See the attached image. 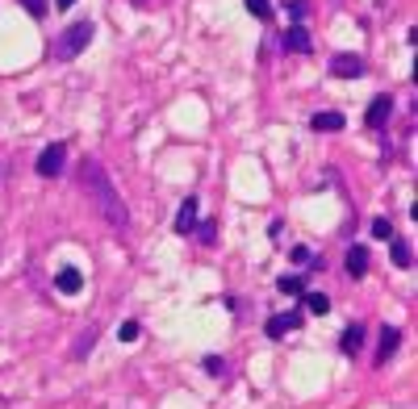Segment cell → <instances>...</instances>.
Wrapping results in <instances>:
<instances>
[{"instance_id": "cell-20", "label": "cell", "mask_w": 418, "mask_h": 409, "mask_svg": "<svg viewBox=\"0 0 418 409\" xmlns=\"http://www.w3.org/2000/svg\"><path fill=\"white\" fill-rule=\"evenodd\" d=\"M139 321H122V326H117V338H122V343H134V338H139Z\"/></svg>"}, {"instance_id": "cell-11", "label": "cell", "mask_w": 418, "mask_h": 409, "mask_svg": "<svg viewBox=\"0 0 418 409\" xmlns=\"http://www.w3.org/2000/svg\"><path fill=\"white\" fill-rule=\"evenodd\" d=\"M397 343H402V334H397L393 326H385V330H381V351H376V364H389V355L397 351Z\"/></svg>"}, {"instance_id": "cell-23", "label": "cell", "mask_w": 418, "mask_h": 409, "mask_svg": "<svg viewBox=\"0 0 418 409\" xmlns=\"http://www.w3.org/2000/svg\"><path fill=\"white\" fill-rule=\"evenodd\" d=\"M96 338V330H84V334H80V343H76V355H84V351H88V343H93Z\"/></svg>"}, {"instance_id": "cell-6", "label": "cell", "mask_w": 418, "mask_h": 409, "mask_svg": "<svg viewBox=\"0 0 418 409\" xmlns=\"http://www.w3.org/2000/svg\"><path fill=\"white\" fill-rule=\"evenodd\" d=\"M197 222H201V201H197V196H188L185 205H180V213H176V230H180V234H192Z\"/></svg>"}, {"instance_id": "cell-17", "label": "cell", "mask_w": 418, "mask_h": 409, "mask_svg": "<svg viewBox=\"0 0 418 409\" xmlns=\"http://www.w3.org/2000/svg\"><path fill=\"white\" fill-rule=\"evenodd\" d=\"M243 4H247V13H251V17H260V21H268V17H272V0H243Z\"/></svg>"}, {"instance_id": "cell-13", "label": "cell", "mask_w": 418, "mask_h": 409, "mask_svg": "<svg viewBox=\"0 0 418 409\" xmlns=\"http://www.w3.org/2000/svg\"><path fill=\"white\" fill-rule=\"evenodd\" d=\"M360 347H364V326H347L343 330V355H360Z\"/></svg>"}, {"instance_id": "cell-2", "label": "cell", "mask_w": 418, "mask_h": 409, "mask_svg": "<svg viewBox=\"0 0 418 409\" xmlns=\"http://www.w3.org/2000/svg\"><path fill=\"white\" fill-rule=\"evenodd\" d=\"M96 38V30H93V21H76V25H67L63 30V38L54 42V59L59 63H67V59H76V54H84V46Z\"/></svg>"}, {"instance_id": "cell-3", "label": "cell", "mask_w": 418, "mask_h": 409, "mask_svg": "<svg viewBox=\"0 0 418 409\" xmlns=\"http://www.w3.org/2000/svg\"><path fill=\"white\" fill-rule=\"evenodd\" d=\"M63 159H67V150H63V142H50L47 150L38 155V176H42V180H54V176L63 172Z\"/></svg>"}, {"instance_id": "cell-25", "label": "cell", "mask_w": 418, "mask_h": 409, "mask_svg": "<svg viewBox=\"0 0 418 409\" xmlns=\"http://www.w3.org/2000/svg\"><path fill=\"white\" fill-rule=\"evenodd\" d=\"M54 4H59V8H71V4H76V0H54Z\"/></svg>"}, {"instance_id": "cell-15", "label": "cell", "mask_w": 418, "mask_h": 409, "mask_svg": "<svg viewBox=\"0 0 418 409\" xmlns=\"http://www.w3.org/2000/svg\"><path fill=\"white\" fill-rule=\"evenodd\" d=\"M277 288L284 292V297H301V292H306V275H297V272H293V275H280Z\"/></svg>"}, {"instance_id": "cell-7", "label": "cell", "mask_w": 418, "mask_h": 409, "mask_svg": "<svg viewBox=\"0 0 418 409\" xmlns=\"http://www.w3.org/2000/svg\"><path fill=\"white\" fill-rule=\"evenodd\" d=\"M284 50H289V54H306V50H310V30H306V25H289V34H284Z\"/></svg>"}, {"instance_id": "cell-14", "label": "cell", "mask_w": 418, "mask_h": 409, "mask_svg": "<svg viewBox=\"0 0 418 409\" xmlns=\"http://www.w3.org/2000/svg\"><path fill=\"white\" fill-rule=\"evenodd\" d=\"M389 242H393V263H397V268H410V263H414V247H410L406 238H397V234H393Z\"/></svg>"}, {"instance_id": "cell-10", "label": "cell", "mask_w": 418, "mask_h": 409, "mask_svg": "<svg viewBox=\"0 0 418 409\" xmlns=\"http://www.w3.org/2000/svg\"><path fill=\"white\" fill-rule=\"evenodd\" d=\"M310 126H314L318 134H335V130H343V113H335V109H330V113H314Z\"/></svg>"}, {"instance_id": "cell-12", "label": "cell", "mask_w": 418, "mask_h": 409, "mask_svg": "<svg viewBox=\"0 0 418 409\" xmlns=\"http://www.w3.org/2000/svg\"><path fill=\"white\" fill-rule=\"evenodd\" d=\"M364 272H368V251L364 247H347V275L360 280Z\"/></svg>"}, {"instance_id": "cell-21", "label": "cell", "mask_w": 418, "mask_h": 409, "mask_svg": "<svg viewBox=\"0 0 418 409\" xmlns=\"http://www.w3.org/2000/svg\"><path fill=\"white\" fill-rule=\"evenodd\" d=\"M372 238H393V222L389 218H376L372 222Z\"/></svg>"}, {"instance_id": "cell-24", "label": "cell", "mask_w": 418, "mask_h": 409, "mask_svg": "<svg viewBox=\"0 0 418 409\" xmlns=\"http://www.w3.org/2000/svg\"><path fill=\"white\" fill-rule=\"evenodd\" d=\"M222 360H218V355H209V360H205V372H209V376H222Z\"/></svg>"}, {"instance_id": "cell-22", "label": "cell", "mask_w": 418, "mask_h": 409, "mask_svg": "<svg viewBox=\"0 0 418 409\" xmlns=\"http://www.w3.org/2000/svg\"><path fill=\"white\" fill-rule=\"evenodd\" d=\"M310 13V4L306 0H289V17H293V25H301V17Z\"/></svg>"}, {"instance_id": "cell-1", "label": "cell", "mask_w": 418, "mask_h": 409, "mask_svg": "<svg viewBox=\"0 0 418 409\" xmlns=\"http://www.w3.org/2000/svg\"><path fill=\"white\" fill-rule=\"evenodd\" d=\"M80 188L88 192V201L96 205V213L109 222V230H113V234H126V226H130L126 201H122L117 184L109 180V172H105L96 159H84V163H80Z\"/></svg>"}, {"instance_id": "cell-9", "label": "cell", "mask_w": 418, "mask_h": 409, "mask_svg": "<svg viewBox=\"0 0 418 409\" xmlns=\"http://www.w3.org/2000/svg\"><path fill=\"white\" fill-rule=\"evenodd\" d=\"M389 113H393V100H389V96H376L368 105V117H364V121H368L372 130H381V126L389 121Z\"/></svg>"}, {"instance_id": "cell-5", "label": "cell", "mask_w": 418, "mask_h": 409, "mask_svg": "<svg viewBox=\"0 0 418 409\" xmlns=\"http://www.w3.org/2000/svg\"><path fill=\"white\" fill-rule=\"evenodd\" d=\"M301 314H297V309H289V314H272V318H268V338H284V334H289V330H301Z\"/></svg>"}, {"instance_id": "cell-4", "label": "cell", "mask_w": 418, "mask_h": 409, "mask_svg": "<svg viewBox=\"0 0 418 409\" xmlns=\"http://www.w3.org/2000/svg\"><path fill=\"white\" fill-rule=\"evenodd\" d=\"M330 71H335L339 80H356V76H364V59H360V54H335V59H330Z\"/></svg>"}, {"instance_id": "cell-16", "label": "cell", "mask_w": 418, "mask_h": 409, "mask_svg": "<svg viewBox=\"0 0 418 409\" xmlns=\"http://www.w3.org/2000/svg\"><path fill=\"white\" fill-rule=\"evenodd\" d=\"M301 297H306V309H310V314H318V318L330 314V297H326V292H301Z\"/></svg>"}, {"instance_id": "cell-19", "label": "cell", "mask_w": 418, "mask_h": 409, "mask_svg": "<svg viewBox=\"0 0 418 409\" xmlns=\"http://www.w3.org/2000/svg\"><path fill=\"white\" fill-rule=\"evenodd\" d=\"M21 4H25V13H30V17H38V21L50 13V0H21Z\"/></svg>"}, {"instance_id": "cell-18", "label": "cell", "mask_w": 418, "mask_h": 409, "mask_svg": "<svg viewBox=\"0 0 418 409\" xmlns=\"http://www.w3.org/2000/svg\"><path fill=\"white\" fill-rule=\"evenodd\" d=\"M197 238H201L205 247H214V242H218V226H214V222H197Z\"/></svg>"}, {"instance_id": "cell-8", "label": "cell", "mask_w": 418, "mask_h": 409, "mask_svg": "<svg viewBox=\"0 0 418 409\" xmlns=\"http://www.w3.org/2000/svg\"><path fill=\"white\" fill-rule=\"evenodd\" d=\"M54 288H59L63 297H76V292L84 288V275H80V268H63V272L54 275Z\"/></svg>"}]
</instances>
